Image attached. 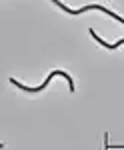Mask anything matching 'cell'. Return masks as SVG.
Returning <instances> with one entry per match:
<instances>
[{
  "label": "cell",
  "mask_w": 124,
  "mask_h": 150,
  "mask_svg": "<svg viewBox=\"0 0 124 150\" xmlns=\"http://www.w3.org/2000/svg\"><path fill=\"white\" fill-rule=\"evenodd\" d=\"M52 76H64V78L68 80V86H70V90H74V82H72V78L68 76L66 72H62V70H56V72H52V74H48V78H46V80L42 82V84H40L38 88H28V86H24V84H20V82H16L14 78H12L10 82H12V84H16V86H18L20 90H26V92H40V90H44L46 86H48V82L52 80Z\"/></svg>",
  "instance_id": "cell-1"
},
{
  "label": "cell",
  "mask_w": 124,
  "mask_h": 150,
  "mask_svg": "<svg viewBox=\"0 0 124 150\" xmlns=\"http://www.w3.org/2000/svg\"><path fill=\"white\" fill-rule=\"evenodd\" d=\"M90 34L94 36V40H96V42H98V44H102V46H106V48H116V46H118V44H124V40H120V42H116V44H108V42H104V40H102V38H98V36H96V32H94V30H90Z\"/></svg>",
  "instance_id": "cell-2"
}]
</instances>
